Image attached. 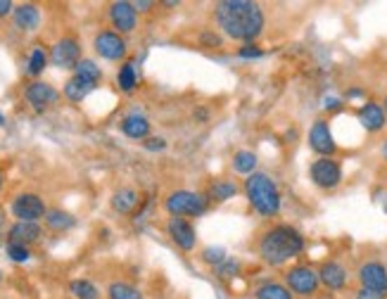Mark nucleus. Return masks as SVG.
<instances>
[{
    "label": "nucleus",
    "instance_id": "obj_7",
    "mask_svg": "<svg viewBox=\"0 0 387 299\" xmlns=\"http://www.w3.org/2000/svg\"><path fill=\"white\" fill-rule=\"evenodd\" d=\"M309 145L314 152H318L321 157H330L338 150V142H335L333 133H330V126L326 119H316L309 128Z\"/></svg>",
    "mask_w": 387,
    "mask_h": 299
},
{
    "label": "nucleus",
    "instance_id": "obj_39",
    "mask_svg": "<svg viewBox=\"0 0 387 299\" xmlns=\"http://www.w3.org/2000/svg\"><path fill=\"white\" fill-rule=\"evenodd\" d=\"M150 5H152V3H133V8H136V10H147Z\"/></svg>",
    "mask_w": 387,
    "mask_h": 299
},
{
    "label": "nucleus",
    "instance_id": "obj_6",
    "mask_svg": "<svg viewBox=\"0 0 387 299\" xmlns=\"http://www.w3.org/2000/svg\"><path fill=\"white\" fill-rule=\"evenodd\" d=\"M285 283H288V290L292 295H302V297H309L314 295L318 290V271L309 269V266H295L285 273Z\"/></svg>",
    "mask_w": 387,
    "mask_h": 299
},
{
    "label": "nucleus",
    "instance_id": "obj_9",
    "mask_svg": "<svg viewBox=\"0 0 387 299\" xmlns=\"http://www.w3.org/2000/svg\"><path fill=\"white\" fill-rule=\"evenodd\" d=\"M96 50L105 60H122L126 55V43L114 31H100L96 36Z\"/></svg>",
    "mask_w": 387,
    "mask_h": 299
},
{
    "label": "nucleus",
    "instance_id": "obj_38",
    "mask_svg": "<svg viewBox=\"0 0 387 299\" xmlns=\"http://www.w3.org/2000/svg\"><path fill=\"white\" fill-rule=\"evenodd\" d=\"M326 107H328V109H333V107H340V100H338V98H335V100L330 98L328 102H326Z\"/></svg>",
    "mask_w": 387,
    "mask_h": 299
},
{
    "label": "nucleus",
    "instance_id": "obj_43",
    "mask_svg": "<svg viewBox=\"0 0 387 299\" xmlns=\"http://www.w3.org/2000/svg\"><path fill=\"white\" fill-rule=\"evenodd\" d=\"M0 185H3V173H0Z\"/></svg>",
    "mask_w": 387,
    "mask_h": 299
},
{
    "label": "nucleus",
    "instance_id": "obj_34",
    "mask_svg": "<svg viewBox=\"0 0 387 299\" xmlns=\"http://www.w3.org/2000/svg\"><path fill=\"white\" fill-rule=\"evenodd\" d=\"M354 299H387V295H383V292H376V290H368V288H361Z\"/></svg>",
    "mask_w": 387,
    "mask_h": 299
},
{
    "label": "nucleus",
    "instance_id": "obj_19",
    "mask_svg": "<svg viewBox=\"0 0 387 299\" xmlns=\"http://www.w3.org/2000/svg\"><path fill=\"white\" fill-rule=\"evenodd\" d=\"M122 128H124V133L129 135V138H145V135L150 133V124L145 117H140V114H131L124 119L122 124Z\"/></svg>",
    "mask_w": 387,
    "mask_h": 299
},
{
    "label": "nucleus",
    "instance_id": "obj_30",
    "mask_svg": "<svg viewBox=\"0 0 387 299\" xmlns=\"http://www.w3.org/2000/svg\"><path fill=\"white\" fill-rule=\"evenodd\" d=\"M46 53H43L41 48H34V53H31L29 58V74H41L43 69H46Z\"/></svg>",
    "mask_w": 387,
    "mask_h": 299
},
{
    "label": "nucleus",
    "instance_id": "obj_1",
    "mask_svg": "<svg viewBox=\"0 0 387 299\" xmlns=\"http://www.w3.org/2000/svg\"><path fill=\"white\" fill-rule=\"evenodd\" d=\"M214 20L233 41H254L264 31V12L252 0H223L214 8Z\"/></svg>",
    "mask_w": 387,
    "mask_h": 299
},
{
    "label": "nucleus",
    "instance_id": "obj_5",
    "mask_svg": "<svg viewBox=\"0 0 387 299\" xmlns=\"http://www.w3.org/2000/svg\"><path fill=\"white\" fill-rule=\"evenodd\" d=\"M309 173H311V180L323 190H333L342 183V166L335 159H328V157L316 159L314 164H311Z\"/></svg>",
    "mask_w": 387,
    "mask_h": 299
},
{
    "label": "nucleus",
    "instance_id": "obj_14",
    "mask_svg": "<svg viewBox=\"0 0 387 299\" xmlns=\"http://www.w3.org/2000/svg\"><path fill=\"white\" fill-rule=\"evenodd\" d=\"M318 280H321L328 290H342L347 285V269L340 261L330 259L326 264H321V269H318Z\"/></svg>",
    "mask_w": 387,
    "mask_h": 299
},
{
    "label": "nucleus",
    "instance_id": "obj_10",
    "mask_svg": "<svg viewBox=\"0 0 387 299\" xmlns=\"http://www.w3.org/2000/svg\"><path fill=\"white\" fill-rule=\"evenodd\" d=\"M359 280L364 288L387 295V269L383 264H378V261H366L359 269Z\"/></svg>",
    "mask_w": 387,
    "mask_h": 299
},
{
    "label": "nucleus",
    "instance_id": "obj_3",
    "mask_svg": "<svg viewBox=\"0 0 387 299\" xmlns=\"http://www.w3.org/2000/svg\"><path fill=\"white\" fill-rule=\"evenodd\" d=\"M245 195L261 216H276L280 211V192L266 173H252L245 180Z\"/></svg>",
    "mask_w": 387,
    "mask_h": 299
},
{
    "label": "nucleus",
    "instance_id": "obj_23",
    "mask_svg": "<svg viewBox=\"0 0 387 299\" xmlns=\"http://www.w3.org/2000/svg\"><path fill=\"white\" fill-rule=\"evenodd\" d=\"M233 169L238 173H252L257 169V154L249 152V150H240L233 154Z\"/></svg>",
    "mask_w": 387,
    "mask_h": 299
},
{
    "label": "nucleus",
    "instance_id": "obj_12",
    "mask_svg": "<svg viewBox=\"0 0 387 299\" xmlns=\"http://www.w3.org/2000/svg\"><path fill=\"white\" fill-rule=\"evenodd\" d=\"M110 20L122 34H131L138 24V17H136V8L133 3H126V0H119V3H112L110 8Z\"/></svg>",
    "mask_w": 387,
    "mask_h": 299
},
{
    "label": "nucleus",
    "instance_id": "obj_37",
    "mask_svg": "<svg viewBox=\"0 0 387 299\" xmlns=\"http://www.w3.org/2000/svg\"><path fill=\"white\" fill-rule=\"evenodd\" d=\"M10 10H12V3H10V0H0V17H5Z\"/></svg>",
    "mask_w": 387,
    "mask_h": 299
},
{
    "label": "nucleus",
    "instance_id": "obj_24",
    "mask_svg": "<svg viewBox=\"0 0 387 299\" xmlns=\"http://www.w3.org/2000/svg\"><path fill=\"white\" fill-rule=\"evenodd\" d=\"M46 223H48V228H53V230H65V228L74 226V219L67 214V211L53 209V211H46Z\"/></svg>",
    "mask_w": 387,
    "mask_h": 299
},
{
    "label": "nucleus",
    "instance_id": "obj_42",
    "mask_svg": "<svg viewBox=\"0 0 387 299\" xmlns=\"http://www.w3.org/2000/svg\"><path fill=\"white\" fill-rule=\"evenodd\" d=\"M0 126H3V114H0Z\"/></svg>",
    "mask_w": 387,
    "mask_h": 299
},
{
    "label": "nucleus",
    "instance_id": "obj_27",
    "mask_svg": "<svg viewBox=\"0 0 387 299\" xmlns=\"http://www.w3.org/2000/svg\"><path fill=\"white\" fill-rule=\"evenodd\" d=\"M235 192H238V185L235 183H230V180H216L214 185L209 188V197H214V199H228V197H233Z\"/></svg>",
    "mask_w": 387,
    "mask_h": 299
},
{
    "label": "nucleus",
    "instance_id": "obj_36",
    "mask_svg": "<svg viewBox=\"0 0 387 299\" xmlns=\"http://www.w3.org/2000/svg\"><path fill=\"white\" fill-rule=\"evenodd\" d=\"M164 145H166V142L162 140V138H150V140L145 142V147H147V150H162Z\"/></svg>",
    "mask_w": 387,
    "mask_h": 299
},
{
    "label": "nucleus",
    "instance_id": "obj_32",
    "mask_svg": "<svg viewBox=\"0 0 387 299\" xmlns=\"http://www.w3.org/2000/svg\"><path fill=\"white\" fill-rule=\"evenodd\" d=\"M8 257L12 261H27L31 257V252H29L27 245H17V242H10V245H8Z\"/></svg>",
    "mask_w": 387,
    "mask_h": 299
},
{
    "label": "nucleus",
    "instance_id": "obj_41",
    "mask_svg": "<svg viewBox=\"0 0 387 299\" xmlns=\"http://www.w3.org/2000/svg\"><path fill=\"white\" fill-rule=\"evenodd\" d=\"M383 109H385V114H387V95H385V102H383Z\"/></svg>",
    "mask_w": 387,
    "mask_h": 299
},
{
    "label": "nucleus",
    "instance_id": "obj_13",
    "mask_svg": "<svg viewBox=\"0 0 387 299\" xmlns=\"http://www.w3.org/2000/svg\"><path fill=\"white\" fill-rule=\"evenodd\" d=\"M169 235L181 249H185V252H190V249L195 247V242H197L195 228H192L190 221L183 219V216H171L169 219Z\"/></svg>",
    "mask_w": 387,
    "mask_h": 299
},
{
    "label": "nucleus",
    "instance_id": "obj_20",
    "mask_svg": "<svg viewBox=\"0 0 387 299\" xmlns=\"http://www.w3.org/2000/svg\"><path fill=\"white\" fill-rule=\"evenodd\" d=\"M93 91V84L84 81L81 77H72L70 81L65 84V95L72 100V102H81L88 93Z\"/></svg>",
    "mask_w": 387,
    "mask_h": 299
},
{
    "label": "nucleus",
    "instance_id": "obj_8",
    "mask_svg": "<svg viewBox=\"0 0 387 299\" xmlns=\"http://www.w3.org/2000/svg\"><path fill=\"white\" fill-rule=\"evenodd\" d=\"M12 214L20 221H39L41 216H46V204L39 195H31V192H24L12 202Z\"/></svg>",
    "mask_w": 387,
    "mask_h": 299
},
{
    "label": "nucleus",
    "instance_id": "obj_17",
    "mask_svg": "<svg viewBox=\"0 0 387 299\" xmlns=\"http://www.w3.org/2000/svg\"><path fill=\"white\" fill-rule=\"evenodd\" d=\"M41 238V226L36 221H20L10 228V242L17 245H29Z\"/></svg>",
    "mask_w": 387,
    "mask_h": 299
},
{
    "label": "nucleus",
    "instance_id": "obj_22",
    "mask_svg": "<svg viewBox=\"0 0 387 299\" xmlns=\"http://www.w3.org/2000/svg\"><path fill=\"white\" fill-rule=\"evenodd\" d=\"M254 297H257V299H292V292L288 290V285L264 283V285H259V288H257Z\"/></svg>",
    "mask_w": 387,
    "mask_h": 299
},
{
    "label": "nucleus",
    "instance_id": "obj_21",
    "mask_svg": "<svg viewBox=\"0 0 387 299\" xmlns=\"http://www.w3.org/2000/svg\"><path fill=\"white\" fill-rule=\"evenodd\" d=\"M138 199H140L138 192L126 188V190H119L114 197H112V207L119 211V214H129V211H133V207L138 204Z\"/></svg>",
    "mask_w": 387,
    "mask_h": 299
},
{
    "label": "nucleus",
    "instance_id": "obj_2",
    "mask_svg": "<svg viewBox=\"0 0 387 299\" xmlns=\"http://www.w3.org/2000/svg\"><path fill=\"white\" fill-rule=\"evenodd\" d=\"M302 249L304 238L292 226H273L271 230H266L259 242V254L268 266H283L285 261L302 254Z\"/></svg>",
    "mask_w": 387,
    "mask_h": 299
},
{
    "label": "nucleus",
    "instance_id": "obj_25",
    "mask_svg": "<svg viewBox=\"0 0 387 299\" xmlns=\"http://www.w3.org/2000/svg\"><path fill=\"white\" fill-rule=\"evenodd\" d=\"M74 77H81L84 81H88V84L96 86L103 74H100L98 65L93 60H81L79 65H77V74H74Z\"/></svg>",
    "mask_w": 387,
    "mask_h": 299
},
{
    "label": "nucleus",
    "instance_id": "obj_15",
    "mask_svg": "<svg viewBox=\"0 0 387 299\" xmlns=\"http://www.w3.org/2000/svg\"><path fill=\"white\" fill-rule=\"evenodd\" d=\"M357 117H359L361 126H364L366 131H371V133L383 131L385 124H387V114H385L383 105H378V102H366L364 107L359 109Z\"/></svg>",
    "mask_w": 387,
    "mask_h": 299
},
{
    "label": "nucleus",
    "instance_id": "obj_16",
    "mask_svg": "<svg viewBox=\"0 0 387 299\" xmlns=\"http://www.w3.org/2000/svg\"><path fill=\"white\" fill-rule=\"evenodd\" d=\"M27 100H29L31 107L43 109V107H48V105H53L55 100H58V91H55L50 84L36 81V84H31L27 88Z\"/></svg>",
    "mask_w": 387,
    "mask_h": 299
},
{
    "label": "nucleus",
    "instance_id": "obj_29",
    "mask_svg": "<svg viewBox=\"0 0 387 299\" xmlns=\"http://www.w3.org/2000/svg\"><path fill=\"white\" fill-rule=\"evenodd\" d=\"M70 290L74 292L77 299H98V290L96 285L88 283V280H74L70 285Z\"/></svg>",
    "mask_w": 387,
    "mask_h": 299
},
{
    "label": "nucleus",
    "instance_id": "obj_31",
    "mask_svg": "<svg viewBox=\"0 0 387 299\" xmlns=\"http://www.w3.org/2000/svg\"><path fill=\"white\" fill-rule=\"evenodd\" d=\"M214 271H216L218 278H233V276H238V261L226 259V261H221L218 266H214Z\"/></svg>",
    "mask_w": 387,
    "mask_h": 299
},
{
    "label": "nucleus",
    "instance_id": "obj_4",
    "mask_svg": "<svg viewBox=\"0 0 387 299\" xmlns=\"http://www.w3.org/2000/svg\"><path fill=\"white\" fill-rule=\"evenodd\" d=\"M204 209H207L204 197L190 190H176L166 199V211L173 216H183V219L185 216H199Z\"/></svg>",
    "mask_w": 387,
    "mask_h": 299
},
{
    "label": "nucleus",
    "instance_id": "obj_33",
    "mask_svg": "<svg viewBox=\"0 0 387 299\" xmlns=\"http://www.w3.org/2000/svg\"><path fill=\"white\" fill-rule=\"evenodd\" d=\"M202 257H204V261H209L211 266H218L221 261H226V252H223L221 247H207Z\"/></svg>",
    "mask_w": 387,
    "mask_h": 299
},
{
    "label": "nucleus",
    "instance_id": "obj_40",
    "mask_svg": "<svg viewBox=\"0 0 387 299\" xmlns=\"http://www.w3.org/2000/svg\"><path fill=\"white\" fill-rule=\"evenodd\" d=\"M383 157L387 159V142H385V145H383Z\"/></svg>",
    "mask_w": 387,
    "mask_h": 299
},
{
    "label": "nucleus",
    "instance_id": "obj_26",
    "mask_svg": "<svg viewBox=\"0 0 387 299\" xmlns=\"http://www.w3.org/2000/svg\"><path fill=\"white\" fill-rule=\"evenodd\" d=\"M110 299H143V295L129 283H112L110 285Z\"/></svg>",
    "mask_w": 387,
    "mask_h": 299
},
{
    "label": "nucleus",
    "instance_id": "obj_18",
    "mask_svg": "<svg viewBox=\"0 0 387 299\" xmlns=\"http://www.w3.org/2000/svg\"><path fill=\"white\" fill-rule=\"evenodd\" d=\"M15 24H17V29H22V31L39 29V24H41L39 8H36V5H20V8L15 10Z\"/></svg>",
    "mask_w": 387,
    "mask_h": 299
},
{
    "label": "nucleus",
    "instance_id": "obj_28",
    "mask_svg": "<svg viewBox=\"0 0 387 299\" xmlns=\"http://www.w3.org/2000/svg\"><path fill=\"white\" fill-rule=\"evenodd\" d=\"M119 88L122 91H133L136 88V84H138V79H136V67H133V62H126V65L119 69Z\"/></svg>",
    "mask_w": 387,
    "mask_h": 299
},
{
    "label": "nucleus",
    "instance_id": "obj_35",
    "mask_svg": "<svg viewBox=\"0 0 387 299\" xmlns=\"http://www.w3.org/2000/svg\"><path fill=\"white\" fill-rule=\"evenodd\" d=\"M238 53H240V58H261V55H264V53H261V50H259V48H254V46H247V48H240V50H238Z\"/></svg>",
    "mask_w": 387,
    "mask_h": 299
},
{
    "label": "nucleus",
    "instance_id": "obj_11",
    "mask_svg": "<svg viewBox=\"0 0 387 299\" xmlns=\"http://www.w3.org/2000/svg\"><path fill=\"white\" fill-rule=\"evenodd\" d=\"M79 43L74 39H62L53 46V53H50V60H53V65L58 67H65V69H70V67H77L79 65Z\"/></svg>",
    "mask_w": 387,
    "mask_h": 299
}]
</instances>
